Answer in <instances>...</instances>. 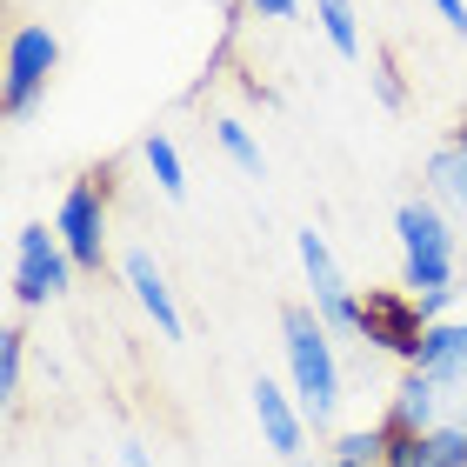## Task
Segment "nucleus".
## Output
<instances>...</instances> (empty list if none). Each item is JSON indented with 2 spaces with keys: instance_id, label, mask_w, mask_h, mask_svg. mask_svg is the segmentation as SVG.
Listing matches in <instances>:
<instances>
[{
  "instance_id": "f257e3e1",
  "label": "nucleus",
  "mask_w": 467,
  "mask_h": 467,
  "mask_svg": "<svg viewBox=\"0 0 467 467\" xmlns=\"http://www.w3.org/2000/svg\"><path fill=\"white\" fill-rule=\"evenodd\" d=\"M327 321L314 301H287L281 307V348H287V374H294V400H301L307 428L327 434L334 428V408H341V360H334L327 341Z\"/></svg>"
},
{
  "instance_id": "f03ea898",
  "label": "nucleus",
  "mask_w": 467,
  "mask_h": 467,
  "mask_svg": "<svg viewBox=\"0 0 467 467\" xmlns=\"http://www.w3.org/2000/svg\"><path fill=\"white\" fill-rule=\"evenodd\" d=\"M394 234H400V287L408 294L454 287V241H461V227L441 214L434 201H400L394 207Z\"/></svg>"
},
{
  "instance_id": "7ed1b4c3",
  "label": "nucleus",
  "mask_w": 467,
  "mask_h": 467,
  "mask_svg": "<svg viewBox=\"0 0 467 467\" xmlns=\"http://www.w3.org/2000/svg\"><path fill=\"white\" fill-rule=\"evenodd\" d=\"M108 207H114V161H100L80 181H67V194L54 207V234H60V247L74 254L80 274L108 267Z\"/></svg>"
},
{
  "instance_id": "20e7f679",
  "label": "nucleus",
  "mask_w": 467,
  "mask_h": 467,
  "mask_svg": "<svg viewBox=\"0 0 467 467\" xmlns=\"http://www.w3.org/2000/svg\"><path fill=\"white\" fill-rule=\"evenodd\" d=\"M388 428L434 434V428H467V360L454 368H408V380L388 400Z\"/></svg>"
},
{
  "instance_id": "39448f33",
  "label": "nucleus",
  "mask_w": 467,
  "mask_h": 467,
  "mask_svg": "<svg viewBox=\"0 0 467 467\" xmlns=\"http://www.w3.org/2000/svg\"><path fill=\"white\" fill-rule=\"evenodd\" d=\"M74 254L60 247V234L47 221H34V227H20L14 234V301L20 307H47L60 301V294L74 287Z\"/></svg>"
},
{
  "instance_id": "423d86ee",
  "label": "nucleus",
  "mask_w": 467,
  "mask_h": 467,
  "mask_svg": "<svg viewBox=\"0 0 467 467\" xmlns=\"http://www.w3.org/2000/svg\"><path fill=\"white\" fill-rule=\"evenodd\" d=\"M420 334H428V314H420V294L408 287H368L360 294V348H380L394 360H420Z\"/></svg>"
},
{
  "instance_id": "0eeeda50",
  "label": "nucleus",
  "mask_w": 467,
  "mask_h": 467,
  "mask_svg": "<svg viewBox=\"0 0 467 467\" xmlns=\"http://www.w3.org/2000/svg\"><path fill=\"white\" fill-rule=\"evenodd\" d=\"M54 67H60V34H54V27L27 20V27L7 34V94H0L7 120H27V114H34V100L47 94Z\"/></svg>"
},
{
  "instance_id": "6e6552de",
  "label": "nucleus",
  "mask_w": 467,
  "mask_h": 467,
  "mask_svg": "<svg viewBox=\"0 0 467 467\" xmlns=\"http://www.w3.org/2000/svg\"><path fill=\"white\" fill-rule=\"evenodd\" d=\"M294 254H301V274H307V287H314L321 321H327L334 334H354V341H360V294L348 287V274H341V261H334L327 234L301 227V234H294Z\"/></svg>"
},
{
  "instance_id": "1a4fd4ad",
  "label": "nucleus",
  "mask_w": 467,
  "mask_h": 467,
  "mask_svg": "<svg viewBox=\"0 0 467 467\" xmlns=\"http://www.w3.org/2000/svg\"><path fill=\"white\" fill-rule=\"evenodd\" d=\"M120 274H127V287H134V301H140V314L154 321V334L161 341H181L187 334V321H181V307H174V287H167V274H161V261L147 247H127L120 254Z\"/></svg>"
},
{
  "instance_id": "9d476101",
  "label": "nucleus",
  "mask_w": 467,
  "mask_h": 467,
  "mask_svg": "<svg viewBox=\"0 0 467 467\" xmlns=\"http://www.w3.org/2000/svg\"><path fill=\"white\" fill-rule=\"evenodd\" d=\"M247 394H254V420H261V441H267V448L281 454V461H301V441H307V414H301V400H294L287 388H274L267 374L254 380Z\"/></svg>"
},
{
  "instance_id": "9b49d317",
  "label": "nucleus",
  "mask_w": 467,
  "mask_h": 467,
  "mask_svg": "<svg viewBox=\"0 0 467 467\" xmlns=\"http://www.w3.org/2000/svg\"><path fill=\"white\" fill-rule=\"evenodd\" d=\"M428 201L467 234V147L441 140L434 154H428Z\"/></svg>"
},
{
  "instance_id": "f8f14e48",
  "label": "nucleus",
  "mask_w": 467,
  "mask_h": 467,
  "mask_svg": "<svg viewBox=\"0 0 467 467\" xmlns=\"http://www.w3.org/2000/svg\"><path fill=\"white\" fill-rule=\"evenodd\" d=\"M314 20H321L327 47L341 60H360V14H354V0H314Z\"/></svg>"
},
{
  "instance_id": "ddd939ff",
  "label": "nucleus",
  "mask_w": 467,
  "mask_h": 467,
  "mask_svg": "<svg viewBox=\"0 0 467 467\" xmlns=\"http://www.w3.org/2000/svg\"><path fill=\"white\" fill-rule=\"evenodd\" d=\"M140 154H147V174H154L161 194H167V201H187V167H181V147L167 140V134H147Z\"/></svg>"
},
{
  "instance_id": "4468645a",
  "label": "nucleus",
  "mask_w": 467,
  "mask_h": 467,
  "mask_svg": "<svg viewBox=\"0 0 467 467\" xmlns=\"http://www.w3.org/2000/svg\"><path fill=\"white\" fill-rule=\"evenodd\" d=\"M214 140H221V154L241 167L247 181H267V154H261V140H254L241 120H214Z\"/></svg>"
},
{
  "instance_id": "2eb2a0df",
  "label": "nucleus",
  "mask_w": 467,
  "mask_h": 467,
  "mask_svg": "<svg viewBox=\"0 0 467 467\" xmlns=\"http://www.w3.org/2000/svg\"><path fill=\"white\" fill-rule=\"evenodd\" d=\"M454 360H467V321H434L428 334H420V360L414 368H454Z\"/></svg>"
},
{
  "instance_id": "dca6fc26",
  "label": "nucleus",
  "mask_w": 467,
  "mask_h": 467,
  "mask_svg": "<svg viewBox=\"0 0 467 467\" xmlns=\"http://www.w3.org/2000/svg\"><path fill=\"white\" fill-rule=\"evenodd\" d=\"M380 428H388V420H380ZM380 467H441V461H434V441L428 434L388 428V454H380Z\"/></svg>"
},
{
  "instance_id": "f3484780",
  "label": "nucleus",
  "mask_w": 467,
  "mask_h": 467,
  "mask_svg": "<svg viewBox=\"0 0 467 467\" xmlns=\"http://www.w3.org/2000/svg\"><path fill=\"white\" fill-rule=\"evenodd\" d=\"M334 454L380 467V454H388V428H348V434H334Z\"/></svg>"
},
{
  "instance_id": "a211bd4d",
  "label": "nucleus",
  "mask_w": 467,
  "mask_h": 467,
  "mask_svg": "<svg viewBox=\"0 0 467 467\" xmlns=\"http://www.w3.org/2000/svg\"><path fill=\"white\" fill-rule=\"evenodd\" d=\"M20 368H27V334L7 327L0 334V394H7V408L20 400Z\"/></svg>"
},
{
  "instance_id": "6ab92c4d",
  "label": "nucleus",
  "mask_w": 467,
  "mask_h": 467,
  "mask_svg": "<svg viewBox=\"0 0 467 467\" xmlns=\"http://www.w3.org/2000/svg\"><path fill=\"white\" fill-rule=\"evenodd\" d=\"M374 94H380V108H408V88H400L394 47H374Z\"/></svg>"
},
{
  "instance_id": "aec40b11",
  "label": "nucleus",
  "mask_w": 467,
  "mask_h": 467,
  "mask_svg": "<svg viewBox=\"0 0 467 467\" xmlns=\"http://www.w3.org/2000/svg\"><path fill=\"white\" fill-rule=\"evenodd\" d=\"M434 461L441 467H467V428H434Z\"/></svg>"
},
{
  "instance_id": "412c9836",
  "label": "nucleus",
  "mask_w": 467,
  "mask_h": 467,
  "mask_svg": "<svg viewBox=\"0 0 467 467\" xmlns=\"http://www.w3.org/2000/svg\"><path fill=\"white\" fill-rule=\"evenodd\" d=\"M247 14H261V20H287L294 7H301V0H241Z\"/></svg>"
},
{
  "instance_id": "4be33fe9",
  "label": "nucleus",
  "mask_w": 467,
  "mask_h": 467,
  "mask_svg": "<svg viewBox=\"0 0 467 467\" xmlns=\"http://www.w3.org/2000/svg\"><path fill=\"white\" fill-rule=\"evenodd\" d=\"M428 7H434L441 20H448L454 34H467V0H428Z\"/></svg>"
},
{
  "instance_id": "5701e85b",
  "label": "nucleus",
  "mask_w": 467,
  "mask_h": 467,
  "mask_svg": "<svg viewBox=\"0 0 467 467\" xmlns=\"http://www.w3.org/2000/svg\"><path fill=\"white\" fill-rule=\"evenodd\" d=\"M120 467H154V461H147L140 441H120Z\"/></svg>"
},
{
  "instance_id": "b1692460",
  "label": "nucleus",
  "mask_w": 467,
  "mask_h": 467,
  "mask_svg": "<svg viewBox=\"0 0 467 467\" xmlns=\"http://www.w3.org/2000/svg\"><path fill=\"white\" fill-rule=\"evenodd\" d=\"M321 467H368V461H341V454H327V461H321Z\"/></svg>"
},
{
  "instance_id": "393cba45",
  "label": "nucleus",
  "mask_w": 467,
  "mask_h": 467,
  "mask_svg": "<svg viewBox=\"0 0 467 467\" xmlns=\"http://www.w3.org/2000/svg\"><path fill=\"white\" fill-rule=\"evenodd\" d=\"M287 467H321V461H287Z\"/></svg>"
}]
</instances>
